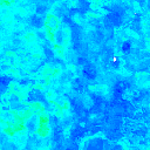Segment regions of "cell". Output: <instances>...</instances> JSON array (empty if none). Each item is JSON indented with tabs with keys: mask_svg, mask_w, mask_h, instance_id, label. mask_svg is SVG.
<instances>
[{
	"mask_svg": "<svg viewBox=\"0 0 150 150\" xmlns=\"http://www.w3.org/2000/svg\"><path fill=\"white\" fill-rule=\"evenodd\" d=\"M53 42L55 46L57 47H62L64 43H66V40H67V35L64 33V30L60 29V28H54V32H53Z\"/></svg>",
	"mask_w": 150,
	"mask_h": 150,
	"instance_id": "5b68a950",
	"label": "cell"
},
{
	"mask_svg": "<svg viewBox=\"0 0 150 150\" xmlns=\"http://www.w3.org/2000/svg\"><path fill=\"white\" fill-rule=\"evenodd\" d=\"M47 100V94L40 88H32L25 95V101L28 104H42Z\"/></svg>",
	"mask_w": 150,
	"mask_h": 150,
	"instance_id": "3957f363",
	"label": "cell"
},
{
	"mask_svg": "<svg viewBox=\"0 0 150 150\" xmlns=\"http://www.w3.org/2000/svg\"><path fill=\"white\" fill-rule=\"evenodd\" d=\"M42 110L40 109L39 111H29L26 115V117L22 121V127L26 132L28 134H36L41 129L42 125Z\"/></svg>",
	"mask_w": 150,
	"mask_h": 150,
	"instance_id": "6da1fadb",
	"label": "cell"
},
{
	"mask_svg": "<svg viewBox=\"0 0 150 150\" xmlns=\"http://www.w3.org/2000/svg\"><path fill=\"white\" fill-rule=\"evenodd\" d=\"M7 104L8 108L18 115H23L29 110V104L26 103V101H21L16 93H11L7 96Z\"/></svg>",
	"mask_w": 150,
	"mask_h": 150,
	"instance_id": "7a4b0ae2",
	"label": "cell"
},
{
	"mask_svg": "<svg viewBox=\"0 0 150 150\" xmlns=\"http://www.w3.org/2000/svg\"><path fill=\"white\" fill-rule=\"evenodd\" d=\"M0 120H1L4 123L9 124V125H16L18 122H19L16 115H15L13 111H11L9 109L0 112Z\"/></svg>",
	"mask_w": 150,
	"mask_h": 150,
	"instance_id": "277c9868",
	"label": "cell"
}]
</instances>
